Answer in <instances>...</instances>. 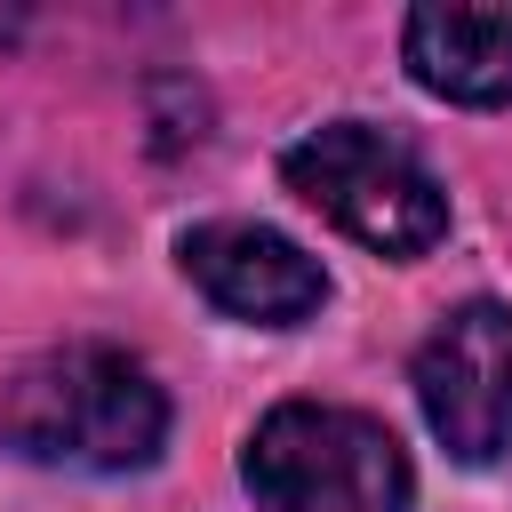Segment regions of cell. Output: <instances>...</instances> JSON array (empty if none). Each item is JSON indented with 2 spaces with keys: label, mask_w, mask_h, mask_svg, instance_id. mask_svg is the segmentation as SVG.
I'll use <instances>...</instances> for the list:
<instances>
[{
  "label": "cell",
  "mask_w": 512,
  "mask_h": 512,
  "mask_svg": "<svg viewBox=\"0 0 512 512\" xmlns=\"http://www.w3.org/2000/svg\"><path fill=\"white\" fill-rule=\"evenodd\" d=\"M184 272L200 280L208 304H224L232 320H256V328H296L328 304L320 256H304L272 224H192L184 232Z\"/></svg>",
  "instance_id": "5"
},
{
  "label": "cell",
  "mask_w": 512,
  "mask_h": 512,
  "mask_svg": "<svg viewBox=\"0 0 512 512\" xmlns=\"http://www.w3.org/2000/svg\"><path fill=\"white\" fill-rule=\"evenodd\" d=\"M280 176L304 208H320L336 232H352L376 256H424L448 232V192L432 184V168L368 120L312 128L304 144H288Z\"/></svg>",
  "instance_id": "3"
},
{
  "label": "cell",
  "mask_w": 512,
  "mask_h": 512,
  "mask_svg": "<svg viewBox=\"0 0 512 512\" xmlns=\"http://www.w3.org/2000/svg\"><path fill=\"white\" fill-rule=\"evenodd\" d=\"M416 400L456 464L512 456V312L472 296L416 352Z\"/></svg>",
  "instance_id": "4"
},
{
  "label": "cell",
  "mask_w": 512,
  "mask_h": 512,
  "mask_svg": "<svg viewBox=\"0 0 512 512\" xmlns=\"http://www.w3.org/2000/svg\"><path fill=\"white\" fill-rule=\"evenodd\" d=\"M0 440L32 464L136 472L168 440V392L112 344H56L0 384Z\"/></svg>",
  "instance_id": "1"
},
{
  "label": "cell",
  "mask_w": 512,
  "mask_h": 512,
  "mask_svg": "<svg viewBox=\"0 0 512 512\" xmlns=\"http://www.w3.org/2000/svg\"><path fill=\"white\" fill-rule=\"evenodd\" d=\"M240 480L256 512H408L416 488L400 440L376 416L328 400H280L248 432Z\"/></svg>",
  "instance_id": "2"
},
{
  "label": "cell",
  "mask_w": 512,
  "mask_h": 512,
  "mask_svg": "<svg viewBox=\"0 0 512 512\" xmlns=\"http://www.w3.org/2000/svg\"><path fill=\"white\" fill-rule=\"evenodd\" d=\"M400 56L416 88L448 104H512V8H456L432 0L400 24Z\"/></svg>",
  "instance_id": "6"
}]
</instances>
